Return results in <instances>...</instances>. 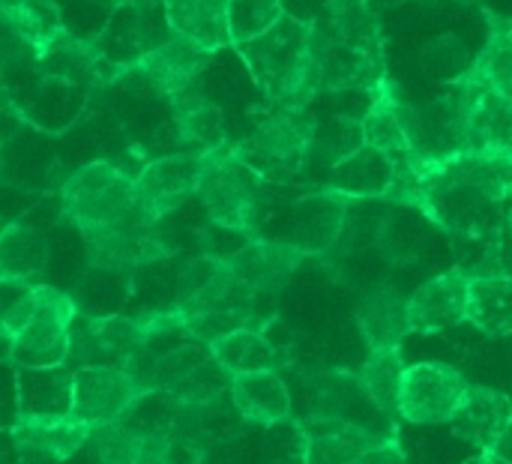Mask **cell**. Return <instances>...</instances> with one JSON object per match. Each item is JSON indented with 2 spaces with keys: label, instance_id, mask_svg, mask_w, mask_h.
Instances as JSON below:
<instances>
[{
  "label": "cell",
  "instance_id": "6da1fadb",
  "mask_svg": "<svg viewBox=\"0 0 512 464\" xmlns=\"http://www.w3.org/2000/svg\"><path fill=\"white\" fill-rule=\"evenodd\" d=\"M237 54L276 108H309L321 93L309 51V21L285 15L261 39L237 45Z\"/></svg>",
  "mask_w": 512,
  "mask_h": 464
},
{
  "label": "cell",
  "instance_id": "7a4b0ae2",
  "mask_svg": "<svg viewBox=\"0 0 512 464\" xmlns=\"http://www.w3.org/2000/svg\"><path fill=\"white\" fill-rule=\"evenodd\" d=\"M195 195L213 228L234 231L240 237H258L264 180L237 156L234 141H225L207 153Z\"/></svg>",
  "mask_w": 512,
  "mask_h": 464
},
{
  "label": "cell",
  "instance_id": "3957f363",
  "mask_svg": "<svg viewBox=\"0 0 512 464\" xmlns=\"http://www.w3.org/2000/svg\"><path fill=\"white\" fill-rule=\"evenodd\" d=\"M315 126L318 117L309 108H276L261 117L234 150L264 183L285 186L306 168Z\"/></svg>",
  "mask_w": 512,
  "mask_h": 464
},
{
  "label": "cell",
  "instance_id": "277c9868",
  "mask_svg": "<svg viewBox=\"0 0 512 464\" xmlns=\"http://www.w3.org/2000/svg\"><path fill=\"white\" fill-rule=\"evenodd\" d=\"M60 210L81 237L114 228L138 213L135 180L123 177L111 159H93L66 177L60 189Z\"/></svg>",
  "mask_w": 512,
  "mask_h": 464
},
{
  "label": "cell",
  "instance_id": "5b68a950",
  "mask_svg": "<svg viewBox=\"0 0 512 464\" xmlns=\"http://www.w3.org/2000/svg\"><path fill=\"white\" fill-rule=\"evenodd\" d=\"M75 318H78V306L69 294L36 282V306L30 321L12 339V363L18 369L66 366L69 333Z\"/></svg>",
  "mask_w": 512,
  "mask_h": 464
},
{
  "label": "cell",
  "instance_id": "8992f818",
  "mask_svg": "<svg viewBox=\"0 0 512 464\" xmlns=\"http://www.w3.org/2000/svg\"><path fill=\"white\" fill-rule=\"evenodd\" d=\"M468 390L465 375L450 363H414L405 366L399 384L396 417L411 426H444L453 420Z\"/></svg>",
  "mask_w": 512,
  "mask_h": 464
},
{
  "label": "cell",
  "instance_id": "52a82bcc",
  "mask_svg": "<svg viewBox=\"0 0 512 464\" xmlns=\"http://www.w3.org/2000/svg\"><path fill=\"white\" fill-rule=\"evenodd\" d=\"M453 87L462 105V156H512V99L468 72Z\"/></svg>",
  "mask_w": 512,
  "mask_h": 464
},
{
  "label": "cell",
  "instance_id": "ba28073f",
  "mask_svg": "<svg viewBox=\"0 0 512 464\" xmlns=\"http://www.w3.org/2000/svg\"><path fill=\"white\" fill-rule=\"evenodd\" d=\"M147 339L135 318L123 315H78L69 333V357L66 366L84 369V366H114L129 369L138 354L144 351Z\"/></svg>",
  "mask_w": 512,
  "mask_h": 464
},
{
  "label": "cell",
  "instance_id": "9c48e42d",
  "mask_svg": "<svg viewBox=\"0 0 512 464\" xmlns=\"http://www.w3.org/2000/svg\"><path fill=\"white\" fill-rule=\"evenodd\" d=\"M87 264L99 273H132L168 255L165 240L159 237V225L150 222L141 207L126 222L84 234Z\"/></svg>",
  "mask_w": 512,
  "mask_h": 464
},
{
  "label": "cell",
  "instance_id": "30bf717a",
  "mask_svg": "<svg viewBox=\"0 0 512 464\" xmlns=\"http://www.w3.org/2000/svg\"><path fill=\"white\" fill-rule=\"evenodd\" d=\"M204 162L207 153H189V150L150 159L144 171L135 177V195L141 213L159 225L165 216L180 210L198 192Z\"/></svg>",
  "mask_w": 512,
  "mask_h": 464
},
{
  "label": "cell",
  "instance_id": "8fae6325",
  "mask_svg": "<svg viewBox=\"0 0 512 464\" xmlns=\"http://www.w3.org/2000/svg\"><path fill=\"white\" fill-rule=\"evenodd\" d=\"M135 378L114 366H84L72 372V417L90 429L123 420L138 402Z\"/></svg>",
  "mask_w": 512,
  "mask_h": 464
},
{
  "label": "cell",
  "instance_id": "7c38bea8",
  "mask_svg": "<svg viewBox=\"0 0 512 464\" xmlns=\"http://www.w3.org/2000/svg\"><path fill=\"white\" fill-rule=\"evenodd\" d=\"M303 261L306 255L300 249L270 237H249L231 258H225L237 285L255 300L282 294Z\"/></svg>",
  "mask_w": 512,
  "mask_h": 464
},
{
  "label": "cell",
  "instance_id": "4fadbf2b",
  "mask_svg": "<svg viewBox=\"0 0 512 464\" xmlns=\"http://www.w3.org/2000/svg\"><path fill=\"white\" fill-rule=\"evenodd\" d=\"M9 441L18 464H63L87 447L90 426L75 417H15Z\"/></svg>",
  "mask_w": 512,
  "mask_h": 464
},
{
  "label": "cell",
  "instance_id": "5bb4252c",
  "mask_svg": "<svg viewBox=\"0 0 512 464\" xmlns=\"http://www.w3.org/2000/svg\"><path fill=\"white\" fill-rule=\"evenodd\" d=\"M453 435L480 453H498L512 432V399L504 390L468 384L453 420L447 423Z\"/></svg>",
  "mask_w": 512,
  "mask_h": 464
},
{
  "label": "cell",
  "instance_id": "9a60e30c",
  "mask_svg": "<svg viewBox=\"0 0 512 464\" xmlns=\"http://www.w3.org/2000/svg\"><path fill=\"white\" fill-rule=\"evenodd\" d=\"M297 426L306 438L303 464H357L366 450L396 435V432H378L348 417H327V414L309 417Z\"/></svg>",
  "mask_w": 512,
  "mask_h": 464
},
{
  "label": "cell",
  "instance_id": "2e32d148",
  "mask_svg": "<svg viewBox=\"0 0 512 464\" xmlns=\"http://www.w3.org/2000/svg\"><path fill=\"white\" fill-rule=\"evenodd\" d=\"M468 285H471V276L462 273L459 267L426 279L408 297V327H411V333L435 336V333H444L450 327L465 324Z\"/></svg>",
  "mask_w": 512,
  "mask_h": 464
},
{
  "label": "cell",
  "instance_id": "e0dca14e",
  "mask_svg": "<svg viewBox=\"0 0 512 464\" xmlns=\"http://www.w3.org/2000/svg\"><path fill=\"white\" fill-rule=\"evenodd\" d=\"M210 63V54H204L201 48H195L192 42L171 36L168 42H162L159 48L141 54L129 72L141 75L156 93H162L168 102L180 93H186L189 87H195L204 75Z\"/></svg>",
  "mask_w": 512,
  "mask_h": 464
},
{
  "label": "cell",
  "instance_id": "ac0fdd59",
  "mask_svg": "<svg viewBox=\"0 0 512 464\" xmlns=\"http://www.w3.org/2000/svg\"><path fill=\"white\" fill-rule=\"evenodd\" d=\"M345 213H348L345 198H339L327 189L312 192L291 207V213H288V231L291 234L282 237V243H291L306 258L324 255L327 249L336 246L342 225H345Z\"/></svg>",
  "mask_w": 512,
  "mask_h": 464
},
{
  "label": "cell",
  "instance_id": "d6986e66",
  "mask_svg": "<svg viewBox=\"0 0 512 464\" xmlns=\"http://www.w3.org/2000/svg\"><path fill=\"white\" fill-rule=\"evenodd\" d=\"M363 141L384 153L393 165H402L411 156V141L405 132V99L390 75L372 90L369 108L360 117Z\"/></svg>",
  "mask_w": 512,
  "mask_h": 464
},
{
  "label": "cell",
  "instance_id": "ffe728a7",
  "mask_svg": "<svg viewBox=\"0 0 512 464\" xmlns=\"http://www.w3.org/2000/svg\"><path fill=\"white\" fill-rule=\"evenodd\" d=\"M228 399L243 423L273 429L291 417V390L279 372H252L234 375Z\"/></svg>",
  "mask_w": 512,
  "mask_h": 464
},
{
  "label": "cell",
  "instance_id": "44dd1931",
  "mask_svg": "<svg viewBox=\"0 0 512 464\" xmlns=\"http://www.w3.org/2000/svg\"><path fill=\"white\" fill-rule=\"evenodd\" d=\"M174 36L192 42L204 54L231 48L228 0H159Z\"/></svg>",
  "mask_w": 512,
  "mask_h": 464
},
{
  "label": "cell",
  "instance_id": "7402d4cb",
  "mask_svg": "<svg viewBox=\"0 0 512 464\" xmlns=\"http://www.w3.org/2000/svg\"><path fill=\"white\" fill-rule=\"evenodd\" d=\"M357 330L369 351L399 348L408 336V297H402L390 285L369 288L357 303Z\"/></svg>",
  "mask_w": 512,
  "mask_h": 464
},
{
  "label": "cell",
  "instance_id": "603a6c76",
  "mask_svg": "<svg viewBox=\"0 0 512 464\" xmlns=\"http://www.w3.org/2000/svg\"><path fill=\"white\" fill-rule=\"evenodd\" d=\"M393 177H396V165L375 147L363 144L345 162L330 168L324 189L345 201H381L387 198Z\"/></svg>",
  "mask_w": 512,
  "mask_h": 464
},
{
  "label": "cell",
  "instance_id": "cb8c5ba5",
  "mask_svg": "<svg viewBox=\"0 0 512 464\" xmlns=\"http://www.w3.org/2000/svg\"><path fill=\"white\" fill-rule=\"evenodd\" d=\"M15 408L18 417H72V369H18Z\"/></svg>",
  "mask_w": 512,
  "mask_h": 464
},
{
  "label": "cell",
  "instance_id": "d4e9b609",
  "mask_svg": "<svg viewBox=\"0 0 512 464\" xmlns=\"http://www.w3.org/2000/svg\"><path fill=\"white\" fill-rule=\"evenodd\" d=\"M216 366L234 378V375H252V372H279L285 363L282 351L264 336V330H234L216 342L207 345Z\"/></svg>",
  "mask_w": 512,
  "mask_h": 464
},
{
  "label": "cell",
  "instance_id": "484cf974",
  "mask_svg": "<svg viewBox=\"0 0 512 464\" xmlns=\"http://www.w3.org/2000/svg\"><path fill=\"white\" fill-rule=\"evenodd\" d=\"M465 324L486 336H512V276L471 279Z\"/></svg>",
  "mask_w": 512,
  "mask_h": 464
},
{
  "label": "cell",
  "instance_id": "4316f807",
  "mask_svg": "<svg viewBox=\"0 0 512 464\" xmlns=\"http://www.w3.org/2000/svg\"><path fill=\"white\" fill-rule=\"evenodd\" d=\"M48 264V243L39 231L21 225V222H6L0 231V276L6 282H27L42 276Z\"/></svg>",
  "mask_w": 512,
  "mask_h": 464
},
{
  "label": "cell",
  "instance_id": "83f0119b",
  "mask_svg": "<svg viewBox=\"0 0 512 464\" xmlns=\"http://www.w3.org/2000/svg\"><path fill=\"white\" fill-rule=\"evenodd\" d=\"M0 21L36 51V63L39 54L63 30L60 9L54 0H0Z\"/></svg>",
  "mask_w": 512,
  "mask_h": 464
},
{
  "label": "cell",
  "instance_id": "f1b7e54d",
  "mask_svg": "<svg viewBox=\"0 0 512 464\" xmlns=\"http://www.w3.org/2000/svg\"><path fill=\"white\" fill-rule=\"evenodd\" d=\"M471 78L489 84L492 90H498L501 96L512 99V18L510 15H498L489 12V39L483 45V51L474 57Z\"/></svg>",
  "mask_w": 512,
  "mask_h": 464
},
{
  "label": "cell",
  "instance_id": "f546056e",
  "mask_svg": "<svg viewBox=\"0 0 512 464\" xmlns=\"http://www.w3.org/2000/svg\"><path fill=\"white\" fill-rule=\"evenodd\" d=\"M405 360L399 348L390 351H369L363 369L357 372V384L366 396V402L381 411L387 420L396 417V402H399V384H402Z\"/></svg>",
  "mask_w": 512,
  "mask_h": 464
},
{
  "label": "cell",
  "instance_id": "4dcf8cb0",
  "mask_svg": "<svg viewBox=\"0 0 512 464\" xmlns=\"http://www.w3.org/2000/svg\"><path fill=\"white\" fill-rule=\"evenodd\" d=\"M363 126L360 120L351 117H330V120H318L312 144H309V156L306 162L324 165V168H336L339 162H345L351 153H357L363 147Z\"/></svg>",
  "mask_w": 512,
  "mask_h": 464
},
{
  "label": "cell",
  "instance_id": "1f68e13d",
  "mask_svg": "<svg viewBox=\"0 0 512 464\" xmlns=\"http://www.w3.org/2000/svg\"><path fill=\"white\" fill-rule=\"evenodd\" d=\"M285 18L282 0H228V33L231 45H246L261 39Z\"/></svg>",
  "mask_w": 512,
  "mask_h": 464
},
{
  "label": "cell",
  "instance_id": "d6a6232c",
  "mask_svg": "<svg viewBox=\"0 0 512 464\" xmlns=\"http://www.w3.org/2000/svg\"><path fill=\"white\" fill-rule=\"evenodd\" d=\"M471 63L474 60H471L465 42L456 36H438L423 48V66L429 69V75L444 78L447 84H456L471 69Z\"/></svg>",
  "mask_w": 512,
  "mask_h": 464
},
{
  "label": "cell",
  "instance_id": "836d02e7",
  "mask_svg": "<svg viewBox=\"0 0 512 464\" xmlns=\"http://www.w3.org/2000/svg\"><path fill=\"white\" fill-rule=\"evenodd\" d=\"M36 306V282H0V324L6 327V333L15 339L21 333V327L30 321Z\"/></svg>",
  "mask_w": 512,
  "mask_h": 464
},
{
  "label": "cell",
  "instance_id": "e575fe53",
  "mask_svg": "<svg viewBox=\"0 0 512 464\" xmlns=\"http://www.w3.org/2000/svg\"><path fill=\"white\" fill-rule=\"evenodd\" d=\"M27 66H36V51L0 21V78L9 72H21Z\"/></svg>",
  "mask_w": 512,
  "mask_h": 464
},
{
  "label": "cell",
  "instance_id": "d590c367",
  "mask_svg": "<svg viewBox=\"0 0 512 464\" xmlns=\"http://www.w3.org/2000/svg\"><path fill=\"white\" fill-rule=\"evenodd\" d=\"M357 464H405V453H402V444H399V435L381 441L378 447L366 450Z\"/></svg>",
  "mask_w": 512,
  "mask_h": 464
},
{
  "label": "cell",
  "instance_id": "8d00e7d4",
  "mask_svg": "<svg viewBox=\"0 0 512 464\" xmlns=\"http://www.w3.org/2000/svg\"><path fill=\"white\" fill-rule=\"evenodd\" d=\"M0 363H12V336L0 324Z\"/></svg>",
  "mask_w": 512,
  "mask_h": 464
},
{
  "label": "cell",
  "instance_id": "74e56055",
  "mask_svg": "<svg viewBox=\"0 0 512 464\" xmlns=\"http://www.w3.org/2000/svg\"><path fill=\"white\" fill-rule=\"evenodd\" d=\"M462 464H510L501 453H477L474 459H468V462Z\"/></svg>",
  "mask_w": 512,
  "mask_h": 464
},
{
  "label": "cell",
  "instance_id": "f35d334b",
  "mask_svg": "<svg viewBox=\"0 0 512 464\" xmlns=\"http://www.w3.org/2000/svg\"><path fill=\"white\" fill-rule=\"evenodd\" d=\"M369 3V9L375 12V15H381L384 9H393V6H399V3H405V0H366Z\"/></svg>",
  "mask_w": 512,
  "mask_h": 464
},
{
  "label": "cell",
  "instance_id": "ab89813d",
  "mask_svg": "<svg viewBox=\"0 0 512 464\" xmlns=\"http://www.w3.org/2000/svg\"><path fill=\"white\" fill-rule=\"evenodd\" d=\"M6 438V429L0 432V441ZM6 459L9 462H18V456H15V450H12V441H6V447H0V464H6Z\"/></svg>",
  "mask_w": 512,
  "mask_h": 464
},
{
  "label": "cell",
  "instance_id": "60d3db41",
  "mask_svg": "<svg viewBox=\"0 0 512 464\" xmlns=\"http://www.w3.org/2000/svg\"><path fill=\"white\" fill-rule=\"evenodd\" d=\"M111 3H117L120 9H141V6H147V3H156V0H111Z\"/></svg>",
  "mask_w": 512,
  "mask_h": 464
},
{
  "label": "cell",
  "instance_id": "b9f144b4",
  "mask_svg": "<svg viewBox=\"0 0 512 464\" xmlns=\"http://www.w3.org/2000/svg\"><path fill=\"white\" fill-rule=\"evenodd\" d=\"M3 108H12V102H9V96H6V90H3V84H0V111Z\"/></svg>",
  "mask_w": 512,
  "mask_h": 464
},
{
  "label": "cell",
  "instance_id": "7bdbcfd3",
  "mask_svg": "<svg viewBox=\"0 0 512 464\" xmlns=\"http://www.w3.org/2000/svg\"><path fill=\"white\" fill-rule=\"evenodd\" d=\"M3 171H6V153H3V138H0V180H3Z\"/></svg>",
  "mask_w": 512,
  "mask_h": 464
},
{
  "label": "cell",
  "instance_id": "ee69618b",
  "mask_svg": "<svg viewBox=\"0 0 512 464\" xmlns=\"http://www.w3.org/2000/svg\"><path fill=\"white\" fill-rule=\"evenodd\" d=\"M3 225H6V222H0V231H3Z\"/></svg>",
  "mask_w": 512,
  "mask_h": 464
},
{
  "label": "cell",
  "instance_id": "f6af8a7d",
  "mask_svg": "<svg viewBox=\"0 0 512 464\" xmlns=\"http://www.w3.org/2000/svg\"><path fill=\"white\" fill-rule=\"evenodd\" d=\"M0 282H3V276H0Z\"/></svg>",
  "mask_w": 512,
  "mask_h": 464
}]
</instances>
